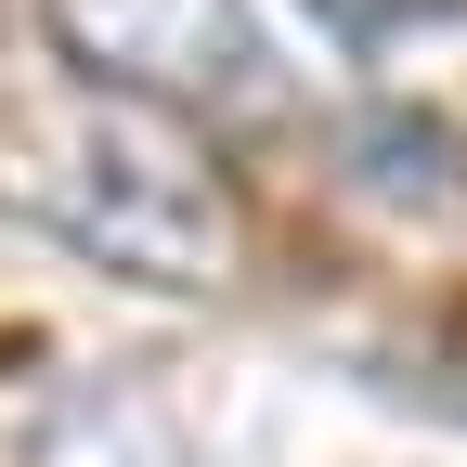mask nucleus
Masks as SVG:
<instances>
[{"mask_svg":"<svg viewBox=\"0 0 467 467\" xmlns=\"http://www.w3.org/2000/svg\"><path fill=\"white\" fill-rule=\"evenodd\" d=\"M0 208L52 234L66 260L156 285V299H208L234 285V195L195 156L182 117H156L130 91H78L39 117H0Z\"/></svg>","mask_w":467,"mask_h":467,"instance_id":"nucleus-1","label":"nucleus"},{"mask_svg":"<svg viewBox=\"0 0 467 467\" xmlns=\"http://www.w3.org/2000/svg\"><path fill=\"white\" fill-rule=\"evenodd\" d=\"M39 26L91 91H130L156 117H273L285 104L260 0H39Z\"/></svg>","mask_w":467,"mask_h":467,"instance_id":"nucleus-2","label":"nucleus"},{"mask_svg":"<svg viewBox=\"0 0 467 467\" xmlns=\"http://www.w3.org/2000/svg\"><path fill=\"white\" fill-rule=\"evenodd\" d=\"M0 467H195V441H182V416H169L156 389L78 377V389H52L39 416L0 441Z\"/></svg>","mask_w":467,"mask_h":467,"instance_id":"nucleus-3","label":"nucleus"},{"mask_svg":"<svg viewBox=\"0 0 467 467\" xmlns=\"http://www.w3.org/2000/svg\"><path fill=\"white\" fill-rule=\"evenodd\" d=\"M312 14L350 39V52H377V39H402V26H429V14H454V0H312Z\"/></svg>","mask_w":467,"mask_h":467,"instance_id":"nucleus-4","label":"nucleus"}]
</instances>
